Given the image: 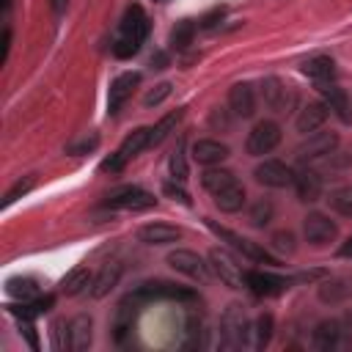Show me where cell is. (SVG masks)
I'll list each match as a JSON object with an SVG mask.
<instances>
[{
  "label": "cell",
  "instance_id": "6da1fadb",
  "mask_svg": "<svg viewBox=\"0 0 352 352\" xmlns=\"http://www.w3.org/2000/svg\"><path fill=\"white\" fill-rule=\"evenodd\" d=\"M220 336H223V346L228 349H239L248 344V336H250V322H248V314L239 302H231L226 311H223V319H220Z\"/></svg>",
  "mask_w": 352,
  "mask_h": 352
},
{
  "label": "cell",
  "instance_id": "7a4b0ae2",
  "mask_svg": "<svg viewBox=\"0 0 352 352\" xmlns=\"http://www.w3.org/2000/svg\"><path fill=\"white\" fill-rule=\"evenodd\" d=\"M157 204V198L135 184H126V187H118L113 192H107L104 198V206L107 209H126V212H143V209H151Z\"/></svg>",
  "mask_w": 352,
  "mask_h": 352
},
{
  "label": "cell",
  "instance_id": "3957f363",
  "mask_svg": "<svg viewBox=\"0 0 352 352\" xmlns=\"http://www.w3.org/2000/svg\"><path fill=\"white\" fill-rule=\"evenodd\" d=\"M209 228L220 236V239H226V242H231V248H236L245 258H250V261H258V264H270V267H278V258L272 256V253H267L261 245H256V242H250V239H245V236H239V234H234V231H228V228H223V226H217V223H212L209 220Z\"/></svg>",
  "mask_w": 352,
  "mask_h": 352
},
{
  "label": "cell",
  "instance_id": "277c9868",
  "mask_svg": "<svg viewBox=\"0 0 352 352\" xmlns=\"http://www.w3.org/2000/svg\"><path fill=\"white\" fill-rule=\"evenodd\" d=\"M280 143V126L275 121H258L250 132H248V154L253 157H264L270 154L275 146Z\"/></svg>",
  "mask_w": 352,
  "mask_h": 352
},
{
  "label": "cell",
  "instance_id": "5b68a950",
  "mask_svg": "<svg viewBox=\"0 0 352 352\" xmlns=\"http://www.w3.org/2000/svg\"><path fill=\"white\" fill-rule=\"evenodd\" d=\"M338 146V135L336 132H314L308 135L305 143L297 146V160L300 162H314V160H324L336 151Z\"/></svg>",
  "mask_w": 352,
  "mask_h": 352
},
{
  "label": "cell",
  "instance_id": "8992f818",
  "mask_svg": "<svg viewBox=\"0 0 352 352\" xmlns=\"http://www.w3.org/2000/svg\"><path fill=\"white\" fill-rule=\"evenodd\" d=\"M209 264H212L214 275H217L228 289H245V286H248V283H245V272H242V267H239L226 250L214 248V250L209 253Z\"/></svg>",
  "mask_w": 352,
  "mask_h": 352
},
{
  "label": "cell",
  "instance_id": "52a82bcc",
  "mask_svg": "<svg viewBox=\"0 0 352 352\" xmlns=\"http://www.w3.org/2000/svg\"><path fill=\"white\" fill-rule=\"evenodd\" d=\"M168 264L176 272H182V275H187V278H192L198 283H206L209 280V264H204V258L198 253H192V250H182L179 248V250L168 253Z\"/></svg>",
  "mask_w": 352,
  "mask_h": 352
},
{
  "label": "cell",
  "instance_id": "ba28073f",
  "mask_svg": "<svg viewBox=\"0 0 352 352\" xmlns=\"http://www.w3.org/2000/svg\"><path fill=\"white\" fill-rule=\"evenodd\" d=\"M253 176L264 187H289V184H294V170L280 160H264L261 165H256Z\"/></svg>",
  "mask_w": 352,
  "mask_h": 352
},
{
  "label": "cell",
  "instance_id": "9c48e42d",
  "mask_svg": "<svg viewBox=\"0 0 352 352\" xmlns=\"http://www.w3.org/2000/svg\"><path fill=\"white\" fill-rule=\"evenodd\" d=\"M138 302H148V300H192L195 292L190 289H182L176 283H165V280H157V283H143L138 286V292L132 294Z\"/></svg>",
  "mask_w": 352,
  "mask_h": 352
},
{
  "label": "cell",
  "instance_id": "30bf717a",
  "mask_svg": "<svg viewBox=\"0 0 352 352\" xmlns=\"http://www.w3.org/2000/svg\"><path fill=\"white\" fill-rule=\"evenodd\" d=\"M302 234H305V239L311 242V245H327L330 239H336V234H338V228H336V223L327 217V214H322V212H311V214H305V220H302Z\"/></svg>",
  "mask_w": 352,
  "mask_h": 352
},
{
  "label": "cell",
  "instance_id": "8fae6325",
  "mask_svg": "<svg viewBox=\"0 0 352 352\" xmlns=\"http://www.w3.org/2000/svg\"><path fill=\"white\" fill-rule=\"evenodd\" d=\"M138 82H140V74L138 72H124V74H118L110 82V91H107V113L110 116L121 110V104L132 96V91H135Z\"/></svg>",
  "mask_w": 352,
  "mask_h": 352
},
{
  "label": "cell",
  "instance_id": "7c38bea8",
  "mask_svg": "<svg viewBox=\"0 0 352 352\" xmlns=\"http://www.w3.org/2000/svg\"><path fill=\"white\" fill-rule=\"evenodd\" d=\"M245 283L258 297H275L283 289H289L292 280L289 278H280V275H272V272H245Z\"/></svg>",
  "mask_w": 352,
  "mask_h": 352
},
{
  "label": "cell",
  "instance_id": "4fadbf2b",
  "mask_svg": "<svg viewBox=\"0 0 352 352\" xmlns=\"http://www.w3.org/2000/svg\"><path fill=\"white\" fill-rule=\"evenodd\" d=\"M121 36H126L132 41H140V44L146 41V36H148V16H146V11L140 6H129L126 8V14L121 19Z\"/></svg>",
  "mask_w": 352,
  "mask_h": 352
},
{
  "label": "cell",
  "instance_id": "5bb4252c",
  "mask_svg": "<svg viewBox=\"0 0 352 352\" xmlns=\"http://www.w3.org/2000/svg\"><path fill=\"white\" fill-rule=\"evenodd\" d=\"M228 104H231V110H234L236 116L250 118V116L256 113V94H253V85H250V82H236V85H231V91H228Z\"/></svg>",
  "mask_w": 352,
  "mask_h": 352
},
{
  "label": "cell",
  "instance_id": "9a60e30c",
  "mask_svg": "<svg viewBox=\"0 0 352 352\" xmlns=\"http://www.w3.org/2000/svg\"><path fill=\"white\" fill-rule=\"evenodd\" d=\"M228 157V146L220 143V140H212V138H204V140H195L192 143V160L201 162V165H217Z\"/></svg>",
  "mask_w": 352,
  "mask_h": 352
},
{
  "label": "cell",
  "instance_id": "2e32d148",
  "mask_svg": "<svg viewBox=\"0 0 352 352\" xmlns=\"http://www.w3.org/2000/svg\"><path fill=\"white\" fill-rule=\"evenodd\" d=\"M319 91H322V96H324V104H327L344 124H352V102H349V96H346L341 88L327 85V82H319Z\"/></svg>",
  "mask_w": 352,
  "mask_h": 352
},
{
  "label": "cell",
  "instance_id": "e0dca14e",
  "mask_svg": "<svg viewBox=\"0 0 352 352\" xmlns=\"http://www.w3.org/2000/svg\"><path fill=\"white\" fill-rule=\"evenodd\" d=\"M138 236L146 245H170L176 239H182V231L176 226H168V223H148L138 231Z\"/></svg>",
  "mask_w": 352,
  "mask_h": 352
},
{
  "label": "cell",
  "instance_id": "ac0fdd59",
  "mask_svg": "<svg viewBox=\"0 0 352 352\" xmlns=\"http://www.w3.org/2000/svg\"><path fill=\"white\" fill-rule=\"evenodd\" d=\"M261 94H264L267 107H270V110H278V113H283V110L289 107V102H292V91H289V85H283L278 77H267Z\"/></svg>",
  "mask_w": 352,
  "mask_h": 352
},
{
  "label": "cell",
  "instance_id": "d6986e66",
  "mask_svg": "<svg viewBox=\"0 0 352 352\" xmlns=\"http://www.w3.org/2000/svg\"><path fill=\"white\" fill-rule=\"evenodd\" d=\"M324 118H327V104H322V102H308V104L300 110V116H297V132L314 135V132L324 124Z\"/></svg>",
  "mask_w": 352,
  "mask_h": 352
},
{
  "label": "cell",
  "instance_id": "ffe728a7",
  "mask_svg": "<svg viewBox=\"0 0 352 352\" xmlns=\"http://www.w3.org/2000/svg\"><path fill=\"white\" fill-rule=\"evenodd\" d=\"M118 278H121V264L118 261H107V264H102V270L94 275V280H91V294L99 300V297H104L116 283H118Z\"/></svg>",
  "mask_w": 352,
  "mask_h": 352
},
{
  "label": "cell",
  "instance_id": "44dd1931",
  "mask_svg": "<svg viewBox=\"0 0 352 352\" xmlns=\"http://www.w3.org/2000/svg\"><path fill=\"white\" fill-rule=\"evenodd\" d=\"M294 187L300 201H316L322 195V176L311 168H302L300 173H294Z\"/></svg>",
  "mask_w": 352,
  "mask_h": 352
},
{
  "label": "cell",
  "instance_id": "7402d4cb",
  "mask_svg": "<svg viewBox=\"0 0 352 352\" xmlns=\"http://www.w3.org/2000/svg\"><path fill=\"white\" fill-rule=\"evenodd\" d=\"M212 198H214V206H217L220 212L234 214V212H239L242 204H245V187H242L239 182H234V184H228L226 190H220V192L212 195Z\"/></svg>",
  "mask_w": 352,
  "mask_h": 352
},
{
  "label": "cell",
  "instance_id": "603a6c76",
  "mask_svg": "<svg viewBox=\"0 0 352 352\" xmlns=\"http://www.w3.org/2000/svg\"><path fill=\"white\" fill-rule=\"evenodd\" d=\"M69 338H72V352H82L91 344V316L77 314L69 319Z\"/></svg>",
  "mask_w": 352,
  "mask_h": 352
},
{
  "label": "cell",
  "instance_id": "cb8c5ba5",
  "mask_svg": "<svg viewBox=\"0 0 352 352\" xmlns=\"http://www.w3.org/2000/svg\"><path fill=\"white\" fill-rule=\"evenodd\" d=\"M148 135H151V129L148 126H140V129H135L132 135H126L124 138V143H121V148L116 151L124 162H129L132 157H138L143 148H148Z\"/></svg>",
  "mask_w": 352,
  "mask_h": 352
},
{
  "label": "cell",
  "instance_id": "d4e9b609",
  "mask_svg": "<svg viewBox=\"0 0 352 352\" xmlns=\"http://www.w3.org/2000/svg\"><path fill=\"white\" fill-rule=\"evenodd\" d=\"M302 74L314 77L316 82H327V80H333V74H336V63H333L327 55H316V58H308V60L302 63Z\"/></svg>",
  "mask_w": 352,
  "mask_h": 352
},
{
  "label": "cell",
  "instance_id": "484cf974",
  "mask_svg": "<svg viewBox=\"0 0 352 352\" xmlns=\"http://www.w3.org/2000/svg\"><path fill=\"white\" fill-rule=\"evenodd\" d=\"M91 280H94V278H91L88 267H74V270H69L66 278L60 280V292L69 294V297H74V294H80L82 289H88Z\"/></svg>",
  "mask_w": 352,
  "mask_h": 352
},
{
  "label": "cell",
  "instance_id": "4316f807",
  "mask_svg": "<svg viewBox=\"0 0 352 352\" xmlns=\"http://www.w3.org/2000/svg\"><path fill=\"white\" fill-rule=\"evenodd\" d=\"M234 182H236V176H234L231 170H223V168H209V170H204V176H201L204 190H209L212 195H217L220 190H226V187L234 184Z\"/></svg>",
  "mask_w": 352,
  "mask_h": 352
},
{
  "label": "cell",
  "instance_id": "83f0119b",
  "mask_svg": "<svg viewBox=\"0 0 352 352\" xmlns=\"http://www.w3.org/2000/svg\"><path fill=\"white\" fill-rule=\"evenodd\" d=\"M272 338V316L270 314H258L256 322L250 324V346L253 349H264Z\"/></svg>",
  "mask_w": 352,
  "mask_h": 352
},
{
  "label": "cell",
  "instance_id": "f1b7e54d",
  "mask_svg": "<svg viewBox=\"0 0 352 352\" xmlns=\"http://www.w3.org/2000/svg\"><path fill=\"white\" fill-rule=\"evenodd\" d=\"M182 116H184L182 110H173V113L162 116V118H160V121L151 126V135H148V146H160V143H162V140H165V138H168V135L176 129V124L182 121Z\"/></svg>",
  "mask_w": 352,
  "mask_h": 352
},
{
  "label": "cell",
  "instance_id": "f546056e",
  "mask_svg": "<svg viewBox=\"0 0 352 352\" xmlns=\"http://www.w3.org/2000/svg\"><path fill=\"white\" fill-rule=\"evenodd\" d=\"M338 338H341V327H338V322H322L316 330H314V344L319 346V349H333V346H338Z\"/></svg>",
  "mask_w": 352,
  "mask_h": 352
},
{
  "label": "cell",
  "instance_id": "4dcf8cb0",
  "mask_svg": "<svg viewBox=\"0 0 352 352\" xmlns=\"http://www.w3.org/2000/svg\"><path fill=\"white\" fill-rule=\"evenodd\" d=\"M327 204H330V209H336L341 217H352V184L333 190L330 198H327Z\"/></svg>",
  "mask_w": 352,
  "mask_h": 352
},
{
  "label": "cell",
  "instance_id": "1f68e13d",
  "mask_svg": "<svg viewBox=\"0 0 352 352\" xmlns=\"http://www.w3.org/2000/svg\"><path fill=\"white\" fill-rule=\"evenodd\" d=\"M192 33H195V22L182 19V22L170 30V47H173V50H187L190 41H192Z\"/></svg>",
  "mask_w": 352,
  "mask_h": 352
},
{
  "label": "cell",
  "instance_id": "d6a6232c",
  "mask_svg": "<svg viewBox=\"0 0 352 352\" xmlns=\"http://www.w3.org/2000/svg\"><path fill=\"white\" fill-rule=\"evenodd\" d=\"M6 294H8V297H16V300H22V302H28V300L36 294V283H33L30 278H11V280L6 283Z\"/></svg>",
  "mask_w": 352,
  "mask_h": 352
},
{
  "label": "cell",
  "instance_id": "836d02e7",
  "mask_svg": "<svg viewBox=\"0 0 352 352\" xmlns=\"http://www.w3.org/2000/svg\"><path fill=\"white\" fill-rule=\"evenodd\" d=\"M170 176L176 179V182H184L187 179V160H184V140H179L176 143V148H173V154H170Z\"/></svg>",
  "mask_w": 352,
  "mask_h": 352
},
{
  "label": "cell",
  "instance_id": "e575fe53",
  "mask_svg": "<svg viewBox=\"0 0 352 352\" xmlns=\"http://www.w3.org/2000/svg\"><path fill=\"white\" fill-rule=\"evenodd\" d=\"M170 88H173L170 82H160V85H154V88L143 96V104H146V107H157V104H162V102L170 96Z\"/></svg>",
  "mask_w": 352,
  "mask_h": 352
},
{
  "label": "cell",
  "instance_id": "d590c367",
  "mask_svg": "<svg viewBox=\"0 0 352 352\" xmlns=\"http://www.w3.org/2000/svg\"><path fill=\"white\" fill-rule=\"evenodd\" d=\"M52 346L55 349H72V338H69V322H55L52 324Z\"/></svg>",
  "mask_w": 352,
  "mask_h": 352
},
{
  "label": "cell",
  "instance_id": "8d00e7d4",
  "mask_svg": "<svg viewBox=\"0 0 352 352\" xmlns=\"http://www.w3.org/2000/svg\"><path fill=\"white\" fill-rule=\"evenodd\" d=\"M138 50H140V41H132V38H126V36H118V38L113 41V55H116V58H132Z\"/></svg>",
  "mask_w": 352,
  "mask_h": 352
},
{
  "label": "cell",
  "instance_id": "74e56055",
  "mask_svg": "<svg viewBox=\"0 0 352 352\" xmlns=\"http://www.w3.org/2000/svg\"><path fill=\"white\" fill-rule=\"evenodd\" d=\"M30 187H33V176H25V179H19V182H16V184H14V187L6 192V198H3V206H11V204H14L16 198H22V195H25Z\"/></svg>",
  "mask_w": 352,
  "mask_h": 352
},
{
  "label": "cell",
  "instance_id": "f35d334b",
  "mask_svg": "<svg viewBox=\"0 0 352 352\" xmlns=\"http://www.w3.org/2000/svg\"><path fill=\"white\" fill-rule=\"evenodd\" d=\"M270 214H272V206H270L267 201H258V204L253 206V212H250V223L261 228V226L270 223Z\"/></svg>",
  "mask_w": 352,
  "mask_h": 352
},
{
  "label": "cell",
  "instance_id": "ab89813d",
  "mask_svg": "<svg viewBox=\"0 0 352 352\" xmlns=\"http://www.w3.org/2000/svg\"><path fill=\"white\" fill-rule=\"evenodd\" d=\"M272 245H275L278 250H286V253H292V250H294V236H292L289 231H278V234L272 236Z\"/></svg>",
  "mask_w": 352,
  "mask_h": 352
},
{
  "label": "cell",
  "instance_id": "60d3db41",
  "mask_svg": "<svg viewBox=\"0 0 352 352\" xmlns=\"http://www.w3.org/2000/svg\"><path fill=\"white\" fill-rule=\"evenodd\" d=\"M124 165H126V162H124V160H121L118 154H110L107 160H102V165H99V170H102V173H118V170H121Z\"/></svg>",
  "mask_w": 352,
  "mask_h": 352
},
{
  "label": "cell",
  "instance_id": "b9f144b4",
  "mask_svg": "<svg viewBox=\"0 0 352 352\" xmlns=\"http://www.w3.org/2000/svg\"><path fill=\"white\" fill-rule=\"evenodd\" d=\"M19 330L25 333L28 344H30L33 349H38V338H36V327H33V319H19Z\"/></svg>",
  "mask_w": 352,
  "mask_h": 352
},
{
  "label": "cell",
  "instance_id": "7bdbcfd3",
  "mask_svg": "<svg viewBox=\"0 0 352 352\" xmlns=\"http://www.w3.org/2000/svg\"><path fill=\"white\" fill-rule=\"evenodd\" d=\"M162 190H165V195H170L173 201H179V204H190V195H187L182 187H176V184H165Z\"/></svg>",
  "mask_w": 352,
  "mask_h": 352
},
{
  "label": "cell",
  "instance_id": "ee69618b",
  "mask_svg": "<svg viewBox=\"0 0 352 352\" xmlns=\"http://www.w3.org/2000/svg\"><path fill=\"white\" fill-rule=\"evenodd\" d=\"M220 16H223V8H214L212 14H206V16L201 19V28H212V25H217Z\"/></svg>",
  "mask_w": 352,
  "mask_h": 352
},
{
  "label": "cell",
  "instance_id": "f6af8a7d",
  "mask_svg": "<svg viewBox=\"0 0 352 352\" xmlns=\"http://www.w3.org/2000/svg\"><path fill=\"white\" fill-rule=\"evenodd\" d=\"M8 50H11V30L6 28V30H3V63L8 60Z\"/></svg>",
  "mask_w": 352,
  "mask_h": 352
},
{
  "label": "cell",
  "instance_id": "bcb514c9",
  "mask_svg": "<svg viewBox=\"0 0 352 352\" xmlns=\"http://www.w3.org/2000/svg\"><path fill=\"white\" fill-rule=\"evenodd\" d=\"M66 3H69V0H50V6H52V11H55V14H63Z\"/></svg>",
  "mask_w": 352,
  "mask_h": 352
},
{
  "label": "cell",
  "instance_id": "7dc6e473",
  "mask_svg": "<svg viewBox=\"0 0 352 352\" xmlns=\"http://www.w3.org/2000/svg\"><path fill=\"white\" fill-rule=\"evenodd\" d=\"M338 253H341V256H352V236H349V239L341 245V250H338Z\"/></svg>",
  "mask_w": 352,
  "mask_h": 352
},
{
  "label": "cell",
  "instance_id": "c3c4849f",
  "mask_svg": "<svg viewBox=\"0 0 352 352\" xmlns=\"http://www.w3.org/2000/svg\"><path fill=\"white\" fill-rule=\"evenodd\" d=\"M3 6H6V8H8V6H11V0H3Z\"/></svg>",
  "mask_w": 352,
  "mask_h": 352
}]
</instances>
